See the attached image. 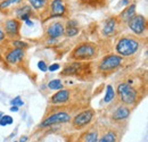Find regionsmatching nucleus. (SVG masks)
Returning <instances> with one entry per match:
<instances>
[{
	"mask_svg": "<svg viewBox=\"0 0 148 142\" xmlns=\"http://www.w3.org/2000/svg\"><path fill=\"white\" fill-rule=\"evenodd\" d=\"M139 41L136 38L124 36L121 38L116 44V53L121 57H130L138 51Z\"/></svg>",
	"mask_w": 148,
	"mask_h": 142,
	"instance_id": "obj_1",
	"label": "nucleus"
},
{
	"mask_svg": "<svg viewBox=\"0 0 148 142\" xmlns=\"http://www.w3.org/2000/svg\"><path fill=\"white\" fill-rule=\"evenodd\" d=\"M117 96H119L120 101L124 106L134 105L137 102V99H138L137 90L127 82H122L117 85Z\"/></svg>",
	"mask_w": 148,
	"mask_h": 142,
	"instance_id": "obj_2",
	"label": "nucleus"
},
{
	"mask_svg": "<svg viewBox=\"0 0 148 142\" xmlns=\"http://www.w3.org/2000/svg\"><path fill=\"white\" fill-rule=\"evenodd\" d=\"M96 56V48L95 46L91 43H82L80 46H77L71 55V59L74 60H88V59H91Z\"/></svg>",
	"mask_w": 148,
	"mask_h": 142,
	"instance_id": "obj_3",
	"label": "nucleus"
},
{
	"mask_svg": "<svg viewBox=\"0 0 148 142\" xmlns=\"http://www.w3.org/2000/svg\"><path fill=\"white\" fill-rule=\"evenodd\" d=\"M123 61V57L119 56V55H107L105 56L99 65H98V70L100 73H111L114 70H116Z\"/></svg>",
	"mask_w": 148,
	"mask_h": 142,
	"instance_id": "obj_4",
	"label": "nucleus"
},
{
	"mask_svg": "<svg viewBox=\"0 0 148 142\" xmlns=\"http://www.w3.org/2000/svg\"><path fill=\"white\" fill-rule=\"evenodd\" d=\"M128 25H129L130 30L136 36H143L147 30V19L143 15L136 14L128 22Z\"/></svg>",
	"mask_w": 148,
	"mask_h": 142,
	"instance_id": "obj_5",
	"label": "nucleus"
},
{
	"mask_svg": "<svg viewBox=\"0 0 148 142\" xmlns=\"http://www.w3.org/2000/svg\"><path fill=\"white\" fill-rule=\"evenodd\" d=\"M71 121V115L66 111H57L55 114H51L50 116H48L47 118H45L42 121V123L40 124V127H48L51 125L60 124V123H67Z\"/></svg>",
	"mask_w": 148,
	"mask_h": 142,
	"instance_id": "obj_6",
	"label": "nucleus"
},
{
	"mask_svg": "<svg viewBox=\"0 0 148 142\" xmlns=\"http://www.w3.org/2000/svg\"><path fill=\"white\" fill-rule=\"evenodd\" d=\"M93 116H95V111L92 109H87L83 110L81 113H79L72 121V124L75 128H82L84 126L89 124L92 121Z\"/></svg>",
	"mask_w": 148,
	"mask_h": 142,
	"instance_id": "obj_7",
	"label": "nucleus"
},
{
	"mask_svg": "<svg viewBox=\"0 0 148 142\" xmlns=\"http://www.w3.org/2000/svg\"><path fill=\"white\" fill-rule=\"evenodd\" d=\"M19 29H21V23L16 18H9L3 23V30L6 36L8 38H17L19 36Z\"/></svg>",
	"mask_w": 148,
	"mask_h": 142,
	"instance_id": "obj_8",
	"label": "nucleus"
},
{
	"mask_svg": "<svg viewBox=\"0 0 148 142\" xmlns=\"http://www.w3.org/2000/svg\"><path fill=\"white\" fill-rule=\"evenodd\" d=\"M66 14L65 0H51L49 3V17H63Z\"/></svg>",
	"mask_w": 148,
	"mask_h": 142,
	"instance_id": "obj_9",
	"label": "nucleus"
},
{
	"mask_svg": "<svg viewBox=\"0 0 148 142\" xmlns=\"http://www.w3.org/2000/svg\"><path fill=\"white\" fill-rule=\"evenodd\" d=\"M64 24L62 22H54L47 27V36L51 39H57L59 36H64Z\"/></svg>",
	"mask_w": 148,
	"mask_h": 142,
	"instance_id": "obj_10",
	"label": "nucleus"
},
{
	"mask_svg": "<svg viewBox=\"0 0 148 142\" xmlns=\"http://www.w3.org/2000/svg\"><path fill=\"white\" fill-rule=\"evenodd\" d=\"M70 96H71V91L66 89L58 90L55 94L51 97L50 102L53 105H59V104H65L70 100Z\"/></svg>",
	"mask_w": 148,
	"mask_h": 142,
	"instance_id": "obj_11",
	"label": "nucleus"
},
{
	"mask_svg": "<svg viewBox=\"0 0 148 142\" xmlns=\"http://www.w3.org/2000/svg\"><path fill=\"white\" fill-rule=\"evenodd\" d=\"M24 56H25L24 49H17V48H15V49L8 51V53L6 55L5 58H6V61H7L8 64L15 65V64L19 63V61L23 59Z\"/></svg>",
	"mask_w": 148,
	"mask_h": 142,
	"instance_id": "obj_12",
	"label": "nucleus"
},
{
	"mask_svg": "<svg viewBox=\"0 0 148 142\" xmlns=\"http://www.w3.org/2000/svg\"><path fill=\"white\" fill-rule=\"evenodd\" d=\"M130 113H131V109L128 106H120L117 109H115V111L113 113L112 115V118L116 122H121V121H124L127 119L130 116Z\"/></svg>",
	"mask_w": 148,
	"mask_h": 142,
	"instance_id": "obj_13",
	"label": "nucleus"
},
{
	"mask_svg": "<svg viewBox=\"0 0 148 142\" xmlns=\"http://www.w3.org/2000/svg\"><path fill=\"white\" fill-rule=\"evenodd\" d=\"M32 13H33V9H32V7L30 5H24L22 7L16 8V10H15V14L22 20H27L29 18L31 17Z\"/></svg>",
	"mask_w": 148,
	"mask_h": 142,
	"instance_id": "obj_14",
	"label": "nucleus"
},
{
	"mask_svg": "<svg viewBox=\"0 0 148 142\" xmlns=\"http://www.w3.org/2000/svg\"><path fill=\"white\" fill-rule=\"evenodd\" d=\"M117 26V18L115 17H110L106 19L104 29H103V34L104 36H113L114 31Z\"/></svg>",
	"mask_w": 148,
	"mask_h": 142,
	"instance_id": "obj_15",
	"label": "nucleus"
},
{
	"mask_svg": "<svg viewBox=\"0 0 148 142\" xmlns=\"http://www.w3.org/2000/svg\"><path fill=\"white\" fill-rule=\"evenodd\" d=\"M136 3H131L129 5L120 15H119V18L122 20V22H125V23H128L131 18L133 17L134 15H136Z\"/></svg>",
	"mask_w": 148,
	"mask_h": 142,
	"instance_id": "obj_16",
	"label": "nucleus"
},
{
	"mask_svg": "<svg viewBox=\"0 0 148 142\" xmlns=\"http://www.w3.org/2000/svg\"><path fill=\"white\" fill-rule=\"evenodd\" d=\"M80 2L91 8H101L105 6L106 0H80Z\"/></svg>",
	"mask_w": 148,
	"mask_h": 142,
	"instance_id": "obj_17",
	"label": "nucleus"
},
{
	"mask_svg": "<svg viewBox=\"0 0 148 142\" xmlns=\"http://www.w3.org/2000/svg\"><path fill=\"white\" fill-rule=\"evenodd\" d=\"M29 2L34 10H42L48 6V0H29Z\"/></svg>",
	"mask_w": 148,
	"mask_h": 142,
	"instance_id": "obj_18",
	"label": "nucleus"
},
{
	"mask_svg": "<svg viewBox=\"0 0 148 142\" xmlns=\"http://www.w3.org/2000/svg\"><path fill=\"white\" fill-rule=\"evenodd\" d=\"M115 98V92H114V89L112 85H107L106 87V93H105V98H104V101L106 104L111 102L112 100Z\"/></svg>",
	"mask_w": 148,
	"mask_h": 142,
	"instance_id": "obj_19",
	"label": "nucleus"
},
{
	"mask_svg": "<svg viewBox=\"0 0 148 142\" xmlns=\"http://www.w3.org/2000/svg\"><path fill=\"white\" fill-rule=\"evenodd\" d=\"M99 142H116V134L115 132L110 131L104 134V137L99 140Z\"/></svg>",
	"mask_w": 148,
	"mask_h": 142,
	"instance_id": "obj_20",
	"label": "nucleus"
},
{
	"mask_svg": "<svg viewBox=\"0 0 148 142\" xmlns=\"http://www.w3.org/2000/svg\"><path fill=\"white\" fill-rule=\"evenodd\" d=\"M97 141H98V133L97 132L86 133V135L83 138V142H97Z\"/></svg>",
	"mask_w": 148,
	"mask_h": 142,
	"instance_id": "obj_21",
	"label": "nucleus"
},
{
	"mask_svg": "<svg viewBox=\"0 0 148 142\" xmlns=\"http://www.w3.org/2000/svg\"><path fill=\"white\" fill-rule=\"evenodd\" d=\"M48 88L51 90H62L63 89V83L60 80H51L49 83H48Z\"/></svg>",
	"mask_w": 148,
	"mask_h": 142,
	"instance_id": "obj_22",
	"label": "nucleus"
},
{
	"mask_svg": "<svg viewBox=\"0 0 148 142\" xmlns=\"http://www.w3.org/2000/svg\"><path fill=\"white\" fill-rule=\"evenodd\" d=\"M22 0H3L2 2H0V9L2 10V9H7V8H9L10 6H13V5H17Z\"/></svg>",
	"mask_w": 148,
	"mask_h": 142,
	"instance_id": "obj_23",
	"label": "nucleus"
},
{
	"mask_svg": "<svg viewBox=\"0 0 148 142\" xmlns=\"http://www.w3.org/2000/svg\"><path fill=\"white\" fill-rule=\"evenodd\" d=\"M79 33V27L77 26H66L64 34H66L67 36H75Z\"/></svg>",
	"mask_w": 148,
	"mask_h": 142,
	"instance_id": "obj_24",
	"label": "nucleus"
},
{
	"mask_svg": "<svg viewBox=\"0 0 148 142\" xmlns=\"http://www.w3.org/2000/svg\"><path fill=\"white\" fill-rule=\"evenodd\" d=\"M10 124H13V118L8 115H2V117L0 118V126H6Z\"/></svg>",
	"mask_w": 148,
	"mask_h": 142,
	"instance_id": "obj_25",
	"label": "nucleus"
},
{
	"mask_svg": "<svg viewBox=\"0 0 148 142\" xmlns=\"http://www.w3.org/2000/svg\"><path fill=\"white\" fill-rule=\"evenodd\" d=\"M13 46L17 49H24L27 47V43L26 42H22V41H14L13 42Z\"/></svg>",
	"mask_w": 148,
	"mask_h": 142,
	"instance_id": "obj_26",
	"label": "nucleus"
},
{
	"mask_svg": "<svg viewBox=\"0 0 148 142\" xmlns=\"http://www.w3.org/2000/svg\"><path fill=\"white\" fill-rule=\"evenodd\" d=\"M10 104H12V106H23L24 105V102L22 101V99H21V97H16L15 99H13L12 101H10Z\"/></svg>",
	"mask_w": 148,
	"mask_h": 142,
	"instance_id": "obj_27",
	"label": "nucleus"
},
{
	"mask_svg": "<svg viewBox=\"0 0 148 142\" xmlns=\"http://www.w3.org/2000/svg\"><path fill=\"white\" fill-rule=\"evenodd\" d=\"M38 67H39V70H40V71H42V72L48 71V67H47L46 63H45V61H42V60H40V61L38 63Z\"/></svg>",
	"mask_w": 148,
	"mask_h": 142,
	"instance_id": "obj_28",
	"label": "nucleus"
},
{
	"mask_svg": "<svg viewBox=\"0 0 148 142\" xmlns=\"http://www.w3.org/2000/svg\"><path fill=\"white\" fill-rule=\"evenodd\" d=\"M59 64H53V65H50L49 67H48V70L50 72H55V71H58L59 70Z\"/></svg>",
	"mask_w": 148,
	"mask_h": 142,
	"instance_id": "obj_29",
	"label": "nucleus"
},
{
	"mask_svg": "<svg viewBox=\"0 0 148 142\" xmlns=\"http://www.w3.org/2000/svg\"><path fill=\"white\" fill-rule=\"evenodd\" d=\"M5 39V33H3V31L1 30V27H0V41H2Z\"/></svg>",
	"mask_w": 148,
	"mask_h": 142,
	"instance_id": "obj_30",
	"label": "nucleus"
},
{
	"mask_svg": "<svg viewBox=\"0 0 148 142\" xmlns=\"http://www.w3.org/2000/svg\"><path fill=\"white\" fill-rule=\"evenodd\" d=\"M18 107L17 106H13V107H10V110H12V111H15V113H16V111H18Z\"/></svg>",
	"mask_w": 148,
	"mask_h": 142,
	"instance_id": "obj_31",
	"label": "nucleus"
},
{
	"mask_svg": "<svg viewBox=\"0 0 148 142\" xmlns=\"http://www.w3.org/2000/svg\"><path fill=\"white\" fill-rule=\"evenodd\" d=\"M26 141H27V137H21L19 142H26Z\"/></svg>",
	"mask_w": 148,
	"mask_h": 142,
	"instance_id": "obj_32",
	"label": "nucleus"
},
{
	"mask_svg": "<svg viewBox=\"0 0 148 142\" xmlns=\"http://www.w3.org/2000/svg\"><path fill=\"white\" fill-rule=\"evenodd\" d=\"M25 24H26V25H29V26H31V25H32L33 23H32V22H31L30 19H27V20H25Z\"/></svg>",
	"mask_w": 148,
	"mask_h": 142,
	"instance_id": "obj_33",
	"label": "nucleus"
},
{
	"mask_svg": "<svg viewBox=\"0 0 148 142\" xmlns=\"http://www.w3.org/2000/svg\"><path fill=\"white\" fill-rule=\"evenodd\" d=\"M2 115H3V114H2V113H0V118L2 117Z\"/></svg>",
	"mask_w": 148,
	"mask_h": 142,
	"instance_id": "obj_34",
	"label": "nucleus"
},
{
	"mask_svg": "<svg viewBox=\"0 0 148 142\" xmlns=\"http://www.w3.org/2000/svg\"><path fill=\"white\" fill-rule=\"evenodd\" d=\"M14 142H17V141H14Z\"/></svg>",
	"mask_w": 148,
	"mask_h": 142,
	"instance_id": "obj_35",
	"label": "nucleus"
}]
</instances>
